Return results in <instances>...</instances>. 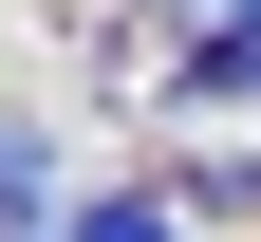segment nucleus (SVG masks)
<instances>
[{"label": "nucleus", "mask_w": 261, "mask_h": 242, "mask_svg": "<svg viewBox=\"0 0 261 242\" xmlns=\"http://www.w3.org/2000/svg\"><path fill=\"white\" fill-rule=\"evenodd\" d=\"M261 75V0H224V56H205V93H243Z\"/></svg>", "instance_id": "nucleus-1"}, {"label": "nucleus", "mask_w": 261, "mask_h": 242, "mask_svg": "<svg viewBox=\"0 0 261 242\" xmlns=\"http://www.w3.org/2000/svg\"><path fill=\"white\" fill-rule=\"evenodd\" d=\"M75 242H187V224H168V205H93Z\"/></svg>", "instance_id": "nucleus-2"}]
</instances>
